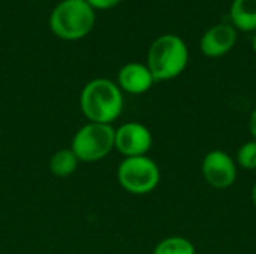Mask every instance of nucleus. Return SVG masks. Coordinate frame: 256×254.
Here are the masks:
<instances>
[{"mask_svg":"<svg viewBox=\"0 0 256 254\" xmlns=\"http://www.w3.org/2000/svg\"><path fill=\"white\" fill-rule=\"evenodd\" d=\"M117 180L120 186L132 195H147L160 183V169L147 156L124 157L118 165Z\"/></svg>","mask_w":256,"mask_h":254,"instance_id":"5","label":"nucleus"},{"mask_svg":"<svg viewBox=\"0 0 256 254\" xmlns=\"http://www.w3.org/2000/svg\"><path fill=\"white\" fill-rule=\"evenodd\" d=\"M230 16L237 30L256 31V0H234Z\"/></svg>","mask_w":256,"mask_h":254,"instance_id":"10","label":"nucleus"},{"mask_svg":"<svg viewBox=\"0 0 256 254\" xmlns=\"http://www.w3.org/2000/svg\"><path fill=\"white\" fill-rule=\"evenodd\" d=\"M189 63V48L177 34H162L153 40L147 54V67L156 82L170 81L184 72Z\"/></svg>","mask_w":256,"mask_h":254,"instance_id":"2","label":"nucleus"},{"mask_svg":"<svg viewBox=\"0 0 256 254\" xmlns=\"http://www.w3.org/2000/svg\"><path fill=\"white\" fill-rule=\"evenodd\" d=\"M114 133L111 124L87 123L74 136L70 150L80 162H98L114 150Z\"/></svg>","mask_w":256,"mask_h":254,"instance_id":"4","label":"nucleus"},{"mask_svg":"<svg viewBox=\"0 0 256 254\" xmlns=\"http://www.w3.org/2000/svg\"><path fill=\"white\" fill-rule=\"evenodd\" d=\"M252 202H254V205H255L256 208V183L255 186H254V189H252Z\"/></svg>","mask_w":256,"mask_h":254,"instance_id":"16","label":"nucleus"},{"mask_svg":"<svg viewBox=\"0 0 256 254\" xmlns=\"http://www.w3.org/2000/svg\"><path fill=\"white\" fill-rule=\"evenodd\" d=\"M237 43V28L232 24L220 22L210 27L201 37L200 48L206 57L218 58L228 54Z\"/></svg>","mask_w":256,"mask_h":254,"instance_id":"8","label":"nucleus"},{"mask_svg":"<svg viewBox=\"0 0 256 254\" xmlns=\"http://www.w3.org/2000/svg\"><path fill=\"white\" fill-rule=\"evenodd\" d=\"M249 130L252 133V139L256 141V108L252 111L250 118H249Z\"/></svg>","mask_w":256,"mask_h":254,"instance_id":"15","label":"nucleus"},{"mask_svg":"<svg viewBox=\"0 0 256 254\" xmlns=\"http://www.w3.org/2000/svg\"><path fill=\"white\" fill-rule=\"evenodd\" d=\"M252 48H254V51H255L256 54V33L255 36H254V39H252Z\"/></svg>","mask_w":256,"mask_h":254,"instance_id":"17","label":"nucleus"},{"mask_svg":"<svg viewBox=\"0 0 256 254\" xmlns=\"http://www.w3.org/2000/svg\"><path fill=\"white\" fill-rule=\"evenodd\" d=\"M118 87L120 90L129 94H142L147 93L156 82L147 64L142 63H128L118 70Z\"/></svg>","mask_w":256,"mask_h":254,"instance_id":"9","label":"nucleus"},{"mask_svg":"<svg viewBox=\"0 0 256 254\" xmlns=\"http://www.w3.org/2000/svg\"><path fill=\"white\" fill-rule=\"evenodd\" d=\"M202 175L208 186L219 190L228 189L237 180V163L228 153L213 150L202 160Z\"/></svg>","mask_w":256,"mask_h":254,"instance_id":"7","label":"nucleus"},{"mask_svg":"<svg viewBox=\"0 0 256 254\" xmlns=\"http://www.w3.org/2000/svg\"><path fill=\"white\" fill-rule=\"evenodd\" d=\"M96 10L86 0H63L51 12L50 28L64 40L86 37L94 27Z\"/></svg>","mask_w":256,"mask_h":254,"instance_id":"3","label":"nucleus"},{"mask_svg":"<svg viewBox=\"0 0 256 254\" xmlns=\"http://www.w3.org/2000/svg\"><path fill=\"white\" fill-rule=\"evenodd\" d=\"M94 10H106V9H112L117 4L122 3V0H86Z\"/></svg>","mask_w":256,"mask_h":254,"instance_id":"14","label":"nucleus"},{"mask_svg":"<svg viewBox=\"0 0 256 254\" xmlns=\"http://www.w3.org/2000/svg\"><path fill=\"white\" fill-rule=\"evenodd\" d=\"M153 145V136L147 126L130 121L122 124L114 133V148L124 157L147 156Z\"/></svg>","mask_w":256,"mask_h":254,"instance_id":"6","label":"nucleus"},{"mask_svg":"<svg viewBox=\"0 0 256 254\" xmlns=\"http://www.w3.org/2000/svg\"><path fill=\"white\" fill-rule=\"evenodd\" d=\"M237 163L243 169L254 171L256 169V141L244 142L237 151Z\"/></svg>","mask_w":256,"mask_h":254,"instance_id":"13","label":"nucleus"},{"mask_svg":"<svg viewBox=\"0 0 256 254\" xmlns=\"http://www.w3.org/2000/svg\"><path fill=\"white\" fill-rule=\"evenodd\" d=\"M123 105L120 87L106 78L92 79L84 85L80 96L81 111L92 123L111 124L120 117Z\"/></svg>","mask_w":256,"mask_h":254,"instance_id":"1","label":"nucleus"},{"mask_svg":"<svg viewBox=\"0 0 256 254\" xmlns=\"http://www.w3.org/2000/svg\"><path fill=\"white\" fill-rule=\"evenodd\" d=\"M153 254H196V249L184 237H170L154 247Z\"/></svg>","mask_w":256,"mask_h":254,"instance_id":"12","label":"nucleus"},{"mask_svg":"<svg viewBox=\"0 0 256 254\" xmlns=\"http://www.w3.org/2000/svg\"><path fill=\"white\" fill-rule=\"evenodd\" d=\"M80 160L70 148H63L56 151L50 159V171L52 175L64 178L76 171Z\"/></svg>","mask_w":256,"mask_h":254,"instance_id":"11","label":"nucleus"}]
</instances>
